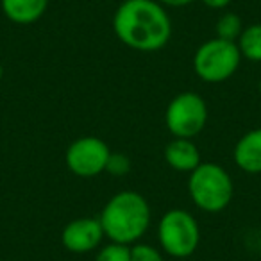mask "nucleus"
I'll use <instances>...</instances> for the list:
<instances>
[{
    "label": "nucleus",
    "instance_id": "2",
    "mask_svg": "<svg viewBox=\"0 0 261 261\" xmlns=\"http://www.w3.org/2000/svg\"><path fill=\"white\" fill-rule=\"evenodd\" d=\"M152 211L147 199L138 192H120L102 207L98 217L104 236L113 243L135 245L149 231Z\"/></svg>",
    "mask_w": 261,
    "mask_h": 261
},
{
    "label": "nucleus",
    "instance_id": "13",
    "mask_svg": "<svg viewBox=\"0 0 261 261\" xmlns=\"http://www.w3.org/2000/svg\"><path fill=\"white\" fill-rule=\"evenodd\" d=\"M243 31V22L236 13H224L220 18L217 20L215 25V33L217 38L227 41H236Z\"/></svg>",
    "mask_w": 261,
    "mask_h": 261
},
{
    "label": "nucleus",
    "instance_id": "11",
    "mask_svg": "<svg viewBox=\"0 0 261 261\" xmlns=\"http://www.w3.org/2000/svg\"><path fill=\"white\" fill-rule=\"evenodd\" d=\"M0 8L13 23L31 25L43 18L48 0H0Z\"/></svg>",
    "mask_w": 261,
    "mask_h": 261
},
{
    "label": "nucleus",
    "instance_id": "5",
    "mask_svg": "<svg viewBox=\"0 0 261 261\" xmlns=\"http://www.w3.org/2000/svg\"><path fill=\"white\" fill-rule=\"evenodd\" d=\"M242 63L236 41L211 38L204 41L193 56V72L204 83H224L231 79Z\"/></svg>",
    "mask_w": 261,
    "mask_h": 261
},
{
    "label": "nucleus",
    "instance_id": "12",
    "mask_svg": "<svg viewBox=\"0 0 261 261\" xmlns=\"http://www.w3.org/2000/svg\"><path fill=\"white\" fill-rule=\"evenodd\" d=\"M242 59L250 63H261V23L247 25L236 40Z\"/></svg>",
    "mask_w": 261,
    "mask_h": 261
},
{
    "label": "nucleus",
    "instance_id": "14",
    "mask_svg": "<svg viewBox=\"0 0 261 261\" xmlns=\"http://www.w3.org/2000/svg\"><path fill=\"white\" fill-rule=\"evenodd\" d=\"M95 261H130V247L111 242L98 250Z\"/></svg>",
    "mask_w": 261,
    "mask_h": 261
},
{
    "label": "nucleus",
    "instance_id": "9",
    "mask_svg": "<svg viewBox=\"0 0 261 261\" xmlns=\"http://www.w3.org/2000/svg\"><path fill=\"white\" fill-rule=\"evenodd\" d=\"M232 158L245 174H261V129H252L236 142Z\"/></svg>",
    "mask_w": 261,
    "mask_h": 261
},
{
    "label": "nucleus",
    "instance_id": "18",
    "mask_svg": "<svg viewBox=\"0 0 261 261\" xmlns=\"http://www.w3.org/2000/svg\"><path fill=\"white\" fill-rule=\"evenodd\" d=\"M202 4L210 9H225L231 4V0H202Z\"/></svg>",
    "mask_w": 261,
    "mask_h": 261
},
{
    "label": "nucleus",
    "instance_id": "20",
    "mask_svg": "<svg viewBox=\"0 0 261 261\" xmlns=\"http://www.w3.org/2000/svg\"><path fill=\"white\" fill-rule=\"evenodd\" d=\"M257 90H259V97H261V79H259V84H257Z\"/></svg>",
    "mask_w": 261,
    "mask_h": 261
},
{
    "label": "nucleus",
    "instance_id": "7",
    "mask_svg": "<svg viewBox=\"0 0 261 261\" xmlns=\"http://www.w3.org/2000/svg\"><path fill=\"white\" fill-rule=\"evenodd\" d=\"M109 154L111 150L104 140L97 136H83L68 145L65 163L77 177H97L98 174L106 172Z\"/></svg>",
    "mask_w": 261,
    "mask_h": 261
},
{
    "label": "nucleus",
    "instance_id": "8",
    "mask_svg": "<svg viewBox=\"0 0 261 261\" xmlns=\"http://www.w3.org/2000/svg\"><path fill=\"white\" fill-rule=\"evenodd\" d=\"M104 238V231L98 218L81 217L68 222L61 232L63 247L70 252L84 254L98 249Z\"/></svg>",
    "mask_w": 261,
    "mask_h": 261
},
{
    "label": "nucleus",
    "instance_id": "17",
    "mask_svg": "<svg viewBox=\"0 0 261 261\" xmlns=\"http://www.w3.org/2000/svg\"><path fill=\"white\" fill-rule=\"evenodd\" d=\"M163 8H186V6L193 4L195 0H158Z\"/></svg>",
    "mask_w": 261,
    "mask_h": 261
},
{
    "label": "nucleus",
    "instance_id": "16",
    "mask_svg": "<svg viewBox=\"0 0 261 261\" xmlns=\"http://www.w3.org/2000/svg\"><path fill=\"white\" fill-rule=\"evenodd\" d=\"M130 158L123 152H111L109 154L108 165H106V172L115 177H123L130 172Z\"/></svg>",
    "mask_w": 261,
    "mask_h": 261
},
{
    "label": "nucleus",
    "instance_id": "10",
    "mask_svg": "<svg viewBox=\"0 0 261 261\" xmlns=\"http://www.w3.org/2000/svg\"><path fill=\"white\" fill-rule=\"evenodd\" d=\"M165 161L170 168L177 172H193L199 167L200 150L190 138H174L165 147Z\"/></svg>",
    "mask_w": 261,
    "mask_h": 261
},
{
    "label": "nucleus",
    "instance_id": "6",
    "mask_svg": "<svg viewBox=\"0 0 261 261\" xmlns=\"http://www.w3.org/2000/svg\"><path fill=\"white\" fill-rule=\"evenodd\" d=\"M207 106L199 93L182 91L175 95L167 106L165 123L174 138L193 140L200 135L207 123Z\"/></svg>",
    "mask_w": 261,
    "mask_h": 261
},
{
    "label": "nucleus",
    "instance_id": "3",
    "mask_svg": "<svg viewBox=\"0 0 261 261\" xmlns=\"http://www.w3.org/2000/svg\"><path fill=\"white\" fill-rule=\"evenodd\" d=\"M192 202L206 213H220L231 204L234 185L224 167L217 163H200L188 177Z\"/></svg>",
    "mask_w": 261,
    "mask_h": 261
},
{
    "label": "nucleus",
    "instance_id": "4",
    "mask_svg": "<svg viewBox=\"0 0 261 261\" xmlns=\"http://www.w3.org/2000/svg\"><path fill=\"white\" fill-rule=\"evenodd\" d=\"M158 242L165 254L177 259L192 256L200 243V227L190 211L175 207L161 217Z\"/></svg>",
    "mask_w": 261,
    "mask_h": 261
},
{
    "label": "nucleus",
    "instance_id": "1",
    "mask_svg": "<svg viewBox=\"0 0 261 261\" xmlns=\"http://www.w3.org/2000/svg\"><path fill=\"white\" fill-rule=\"evenodd\" d=\"M113 31L133 50L156 52L170 41L172 22L158 0H125L113 15Z\"/></svg>",
    "mask_w": 261,
    "mask_h": 261
},
{
    "label": "nucleus",
    "instance_id": "19",
    "mask_svg": "<svg viewBox=\"0 0 261 261\" xmlns=\"http://www.w3.org/2000/svg\"><path fill=\"white\" fill-rule=\"evenodd\" d=\"M2 75H4V66H2V63H0V79H2Z\"/></svg>",
    "mask_w": 261,
    "mask_h": 261
},
{
    "label": "nucleus",
    "instance_id": "15",
    "mask_svg": "<svg viewBox=\"0 0 261 261\" xmlns=\"http://www.w3.org/2000/svg\"><path fill=\"white\" fill-rule=\"evenodd\" d=\"M130 261H165L163 252L150 243H135L130 247Z\"/></svg>",
    "mask_w": 261,
    "mask_h": 261
}]
</instances>
